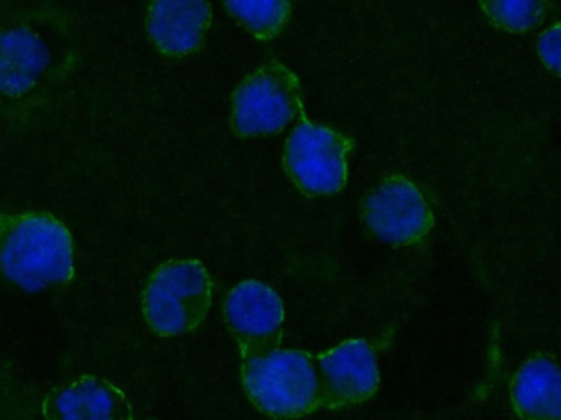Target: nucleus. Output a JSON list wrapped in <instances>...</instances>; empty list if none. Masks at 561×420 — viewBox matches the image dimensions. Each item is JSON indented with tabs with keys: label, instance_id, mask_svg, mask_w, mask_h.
Segmentation results:
<instances>
[{
	"label": "nucleus",
	"instance_id": "obj_10",
	"mask_svg": "<svg viewBox=\"0 0 561 420\" xmlns=\"http://www.w3.org/2000/svg\"><path fill=\"white\" fill-rule=\"evenodd\" d=\"M211 20L213 10L208 2L169 0L150 3L146 28L160 52L180 58L202 48Z\"/></svg>",
	"mask_w": 561,
	"mask_h": 420
},
{
	"label": "nucleus",
	"instance_id": "obj_8",
	"mask_svg": "<svg viewBox=\"0 0 561 420\" xmlns=\"http://www.w3.org/2000/svg\"><path fill=\"white\" fill-rule=\"evenodd\" d=\"M285 312L277 292L259 281L236 285L225 302V320L242 358L278 350L284 337Z\"/></svg>",
	"mask_w": 561,
	"mask_h": 420
},
{
	"label": "nucleus",
	"instance_id": "obj_7",
	"mask_svg": "<svg viewBox=\"0 0 561 420\" xmlns=\"http://www.w3.org/2000/svg\"><path fill=\"white\" fill-rule=\"evenodd\" d=\"M318 404L324 409H344L366 402L379 389L376 353L363 338L346 340L333 350L313 357Z\"/></svg>",
	"mask_w": 561,
	"mask_h": 420
},
{
	"label": "nucleus",
	"instance_id": "obj_9",
	"mask_svg": "<svg viewBox=\"0 0 561 420\" xmlns=\"http://www.w3.org/2000/svg\"><path fill=\"white\" fill-rule=\"evenodd\" d=\"M45 420H134L124 390L103 377H77L55 387L42 406Z\"/></svg>",
	"mask_w": 561,
	"mask_h": 420
},
{
	"label": "nucleus",
	"instance_id": "obj_1",
	"mask_svg": "<svg viewBox=\"0 0 561 420\" xmlns=\"http://www.w3.org/2000/svg\"><path fill=\"white\" fill-rule=\"evenodd\" d=\"M0 278L27 292L73 281L68 226L47 212H0Z\"/></svg>",
	"mask_w": 561,
	"mask_h": 420
},
{
	"label": "nucleus",
	"instance_id": "obj_3",
	"mask_svg": "<svg viewBox=\"0 0 561 420\" xmlns=\"http://www.w3.org/2000/svg\"><path fill=\"white\" fill-rule=\"evenodd\" d=\"M213 282L198 259H172L150 275L142 292L147 325L159 337L195 330L211 307Z\"/></svg>",
	"mask_w": 561,
	"mask_h": 420
},
{
	"label": "nucleus",
	"instance_id": "obj_5",
	"mask_svg": "<svg viewBox=\"0 0 561 420\" xmlns=\"http://www.w3.org/2000/svg\"><path fill=\"white\" fill-rule=\"evenodd\" d=\"M353 147L350 137L313 124L301 108L300 121L285 143V173L305 196H333L346 186V156Z\"/></svg>",
	"mask_w": 561,
	"mask_h": 420
},
{
	"label": "nucleus",
	"instance_id": "obj_11",
	"mask_svg": "<svg viewBox=\"0 0 561 420\" xmlns=\"http://www.w3.org/2000/svg\"><path fill=\"white\" fill-rule=\"evenodd\" d=\"M51 56L45 39L28 25H0V94L19 98L41 82Z\"/></svg>",
	"mask_w": 561,
	"mask_h": 420
},
{
	"label": "nucleus",
	"instance_id": "obj_15",
	"mask_svg": "<svg viewBox=\"0 0 561 420\" xmlns=\"http://www.w3.org/2000/svg\"><path fill=\"white\" fill-rule=\"evenodd\" d=\"M538 55L548 69L560 74V25H553L547 32L541 33L538 38Z\"/></svg>",
	"mask_w": 561,
	"mask_h": 420
},
{
	"label": "nucleus",
	"instance_id": "obj_13",
	"mask_svg": "<svg viewBox=\"0 0 561 420\" xmlns=\"http://www.w3.org/2000/svg\"><path fill=\"white\" fill-rule=\"evenodd\" d=\"M226 10L238 20L255 38L272 39L287 25L291 5L282 0H245V2H226Z\"/></svg>",
	"mask_w": 561,
	"mask_h": 420
},
{
	"label": "nucleus",
	"instance_id": "obj_4",
	"mask_svg": "<svg viewBox=\"0 0 561 420\" xmlns=\"http://www.w3.org/2000/svg\"><path fill=\"white\" fill-rule=\"evenodd\" d=\"M301 85L297 75L272 61L244 79L232 94L231 128L238 137L277 135L300 114Z\"/></svg>",
	"mask_w": 561,
	"mask_h": 420
},
{
	"label": "nucleus",
	"instance_id": "obj_6",
	"mask_svg": "<svg viewBox=\"0 0 561 420\" xmlns=\"http://www.w3.org/2000/svg\"><path fill=\"white\" fill-rule=\"evenodd\" d=\"M364 225L392 246L420 242L433 229V213L423 194L403 176L383 179L360 202Z\"/></svg>",
	"mask_w": 561,
	"mask_h": 420
},
{
	"label": "nucleus",
	"instance_id": "obj_14",
	"mask_svg": "<svg viewBox=\"0 0 561 420\" xmlns=\"http://www.w3.org/2000/svg\"><path fill=\"white\" fill-rule=\"evenodd\" d=\"M548 3L540 0H494L482 2L481 9L492 23L507 32L522 33L540 25Z\"/></svg>",
	"mask_w": 561,
	"mask_h": 420
},
{
	"label": "nucleus",
	"instance_id": "obj_12",
	"mask_svg": "<svg viewBox=\"0 0 561 420\" xmlns=\"http://www.w3.org/2000/svg\"><path fill=\"white\" fill-rule=\"evenodd\" d=\"M511 399L522 420H561V373L551 354H535L518 368Z\"/></svg>",
	"mask_w": 561,
	"mask_h": 420
},
{
	"label": "nucleus",
	"instance_id": "obj_2",
	"mask_svg": "<svg viewBox=\"0 0 561 420\" xmlns=\"http://www.w3.org/2000/svg\"><path fill=\"white\" fill-rule=\"evenodd\" d=\"M242 387L265 416L300 419L320 409L313 357L307 351L278 350L242 358Z\"/></svg>",
	"mask_w": 561,
	"mask_h": 420
}]
</instances>
